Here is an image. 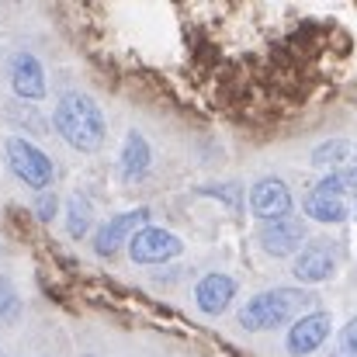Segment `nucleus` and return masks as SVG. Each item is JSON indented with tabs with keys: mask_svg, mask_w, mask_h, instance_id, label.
Here are the masks:
<instances>
[{
	"mask_svg": "<svg viewBox=\"0 0 357 357\" xmlns=\"http://www.w3.org/2000/svg\"><path fill=\"white\" fill-rule=\"evenodd\" d=\"M17 309H21V298H17L14 284L7 278H0V319H14Z\"/></svg>",
	"mask_w": 357,
	"mask_h": 357,
	"instance_id": "obj_16",
	"label": "nucleus"
},
{
	"mask_svg": "<svg viewBox=\"0 0 357 357\" xmlns=\"http://www.w3.org/2000/svg\"><path fill=\"white\" fill-rule=\"evenodd\" d=\"M337 357H357V316L340 330V340H337Z\"/></svg>",
	"mask_w": 357,
	"mask_h": 357,
	"instance_id": "obj_17",
	"label": "nucleus"
},
{
	"mask_svg": "<svg viewBox=\"0 0 357 357\" xmlns=\"http://www.w3.org/2000/svg\"><path fill=\"white\" fill-rule=\"evenodd\" d=\"M181 253H184L181 236H174L170 229H160V226L139 229V233L132 236V243H128V257H132L135 264H146V267L167 264V260H174V257H181Z\"/></svg>",
	"mask_w": 357,
	"mask_h": 357,
	"instance_id": "obj_6",
	"label": "nucleus"
},
{
	"mask_svg": "<svg viewBox=\"0 0 357 357\" xmlns=\"http://www.w3.org/2000/svg\"><path fill=\"white\" fill-rule=\"evenodd\" d=\"M305 243V226L298 219H278V222H267L260 229V246L271 253V257H288V253H298V246Z\"/></svg>",
	"mask_w": 357,
	"mask_h": 357,
	"instance_id": "obj_12",
	"label": "nucleus"
},
{
	"mask_svg": "<svg viewBox=\"0 0 357 357\" xmlns=\"http://www.w3.org/2000/svg\"><path fill=\"white\" fill-rule=\"evenodd\" d=\"M236 291H239V284L229 278V274L212 271V274H205V278L195 284V302H198L202 312H208V316H222V312L233 305Z\"/></svg>",
	"mask_w": 357,
	"mask_h": 357,
	"instance_id": "obj_10",
	"label": "nucleus"
},
{
	"mask_svg": "<svg viewBox=\"0 0 357 357\" xmlns=\"http://www.w3.org/2000/svg\"><path fill=\"white\" fill-rule=\"evenodd\" d=\"M291 271H295V278L305 281V284L326 281V278L337 271V246H333L330 239H309V243L295 253Z\"/></svg>",
	"mask_w": 357,
	"mask_h": 357,
	"instance_id": "obj_8",
	"label": "nucleus"
},
{
	"mask_svg": "<svg viewBox=\"0 0 357 357\" xmlns=\"http://www.w3.org/2000/svg\"><path fill=\"white\" fill-rule=\"evenodd\" d=\"M91 222H94V208H91L80 195H73V198L66 202V233L73 239H84L91 233Z\"/></svg>",
	"mask_w": 357,
	"mask_h": 357,
	"instance_id": "obj_15",
	"label": "nucleus"
},
{
	"mask_svg": "<svg viewBox=\"0 0 357 357\" xmlns=\"http://www.w3.org/2000/svg\"><path fill=\"white\" fill-rule=\"evenodd\" d=\"M7 163H10L14 177H17L21 184L35 188V191L49 188L52 177H56V174H52V160H49L35 142H28V139H21V135H10V139H7Z\"/></svg>",
	"mask_w": 357,
	"mask_h": 357,
	"instance_id": "obj_4",
	"label": "nucleus"
},
{
	"mask_svg": "<svg viewBox=\"0 0 357 357\" xmlns=\"http://www.w3.org/2000/svg\"><path fill=\"white\" fill-rule=\"evenodd\" d=\"M10 87L24 101L45 98V66H42V59H35L31 52H17L10 59Z\"/></svg>",
	"mask_w": 357,
	"mask_h": 357,
	"instance_id": "obj_11",
	"label": "nucleus"
},
{
	"mask_svg": "<svg viewBox=\"0 0 357 357\" xmlns=\"http://www.w3.org/2000/svg\"><path fill=\"white\" fill-rule=\"evenodd\" d=\"M149 226V208H132V212H121V215H112L105 226H98L94 233V250L101 257H115L125 243H132V236L139 229Z\"/></svg>",
	"mask_w": 357,
	"mask_h": 357,
	"instance_id": "obj_7",
	"label": "nucleus"
},
{
	"mask_svg": "<svg viewBox=\"0 0 357 357\" xmlns=\"http://www.w3.org/2000/svg\"><path fill=\"white\" fill-rule=\"evenodd\" d=\"M312 305V295L302 288H267L260 295H253L243 309H239V326L250 333H264V330H278L288 319H295L302 309ZM305 316V312H302Z\"/></svg>",
	"mask_w": 357,
	"mask_h": 357,
	"instance_id": "obj_3",
	"label": "nucleus"
},
{
	"mask_svg": "<svg viewBox=\"0 0 357 357\" xmlns=\"http://www.w3.org/2000/svg\"><path fill=\"white\" fill-rule=\"evenodd\" d=\"M250 208L253 215H260L264 222H278L291 215V191L281 177H260L250 188Z\"/></svg>",
	"mask_w": 357,
	"mask_h": 357,
	"instance_id": "obj_9",
	"label": "nucleus"
},
{
	"mask_svg": "<svg viewBox=\"0 0 357 357\" xmlns=\"http://www.w3.org/2000/svg\"><path fill=\"white\" fill-rule=\"evenodd\" d=\"M330 330H333V316L316 309V312H305L291 323L288 337H284V351L291 357H309L316 354L326 340H330Z\"/></svg>",
	"mask_w": 357,
	"mask_h": 357,
	"instance_id": "obj_5",
	"label": "nucleus"
},
{
	"mask_svg": "<svg viewBox=\"0 0 357 357\" xmlns=\"http://www.w3.org/2000/svg\"><path fill=\"white\" fill-rule=\"evenodd\" d=\"M119 167H121V177H125L128 184H135V181H142V177L149 174V167H153V146L146 142V135H142V132H135V128H132V132L125 135Z\"/></svg>",
	"mask_w": 357,
	"mask_h": 357,
	"instance_id": "obj_13",
	"label": "nucleus"
},
{
	"mask_svg": "<svg viewBox=\"0 0 357 357\" xmlns=\"http://www.w3.org/2000/svg\"><path fill=\"white\" fill-rule=\"evenodd\" d=\"M354 156V142H347V139H330V142H323L319 149H312V163L316 167H330V174L333 170H344V163Z\"/></svg>",
	"mask_w": 357,
	"mask_h": 357,
	"instance_id": "obj_14",
	"label": "nucleus"
},
{
	"mask_svg": "<svg viewBox=\"0 0 357 357\" xmlns=\"http://www.w3.org/2000/svg\"><path fill=\"white\" fill-rule=\"evenodd\" d=\"M56 212H59V198H56L52 191H42V195L35 198V215H38V222H52Z\"/></svg>",
	"mask_w": 357,
	"mask_h": 357,
	"instance_id": "obj_18",
	"label": "nucleus"
},
{
	"mask_svg": "<svg viewBox=\"0 0 357 357\" xmlns=\"http://www.w3.org/2000/svg\"><path fill=\"white\" fill-rule=\"evenodd\" d=\"M56 128H59V135H63L73 149H80V153L101 149L105 132H108L98 101L87 98L84 91H66V94L59 98V105H56Z\"/></svg>",
	"mask_w": 357,
	"mask_h": 357,
	"instance_id": "obj_2",
	"label": "nucleus"
},
{
	"mask_svg": "<svg viewBox=\"0 0 357 357\" xmlns=\"http://www.w3.org/2000/svg\"><path fill=\"white\" fill-rule=\"evenodd\" d=\"M305 215L326 226L354 222L357 219V167H344L326 174L302 202Z\"/></svg>",
	"mask_w": 357,
	"mask_h": 357,
	"instance_id": "obj_1",
	"label": "nucleus"
}]
</instances>
